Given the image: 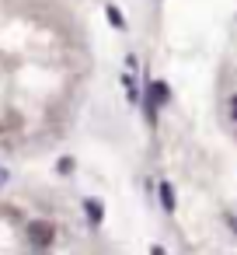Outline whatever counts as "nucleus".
Segmentation results:
<instances>
[{
	"mask_svg": "<svg viewBox=\"0 0 237 255\" xmlns=\"http://www.w3.org/2000/svg\"><path fill=\"white\" fill-rule=\"evenodd\" d=\"M157 192H160V206H164V213H174V189H171V182H160Z\"/></svg>",
	"mask_w": 237,
	"mask_h": 255,
	"instance_id": "obj_2",
	"label": "nucleus"
},
{
	"mask_svg": "<svg viewBox=\"0 0 237 255\" xmlns=\"http://www.w3.org/2000/svg\"><path fill=\"white\" fill-rule=\"evenodd\" d=\"M84 213H87L91 224H101V220H105V206L94 203V199H84Z\"/></svg>",
	"mask_w": 237,
	"mask_h": 255,
	"instance_id": "obj_4",
	"label": "nucleus"
},
{
	"mask_svg": "<svg viewBox=\"0 0 237 255\" xmlns=\"http://www.w3.org/2000/svg\"><path fill=\"white\" fill-rule=\"evenodd\" d=\"M122 84H126V91H129V98H133V102H136V81H133V77H129V74H126V77H122Z\"/></svg>",
	"mask_w": 237,
	"mask_h": 255,
	"instance_id": "obj_6",
	"label": "nucleus"
},
{
	"mask_svg": "<svg viewBox=\"0 0 237 255\" xmlns=\"http://www.w3.org/2000/svg\"><path fill=\"white\" fill-rule=\"evenodd\" d=\"M105 18H108V25H112V28L126 32V14H122V11H119L115 4H108V7H105Z\"/></svg>",
	"mask_w": 237,
	"mask_h": 255,
	"instance_id": "obj_3",
	"label": "nucleus"
},
{
	"mask_svg": "<svg viewBox=\"0 0 237 255\" xmlns=\"http://www.w3.org/2000/svg\"><path fill=\"white\" fill-rule=\"evenodd\" d=\"M230 116H234V119H237V95H234V98H230Z\"/></svg>",
	"mask_w": 237,
	"mask_h": 255,
	"instance_id": "obj_8",
	"label": "nucleus"
},
{
	"mask_svg": "<svg viewBox=\"0 0 237 255\" xmlns=\"http://www.w3.org/2000/svg\"><path fill=\"white\" fill-rule=\"evenodd\" d=\"M28 241H32L35 248H49V245H53V227H49L46 220L28 224Z\"/></svg>",
	"mask_w": 237,
	"mask_h": 255,
	"instance_id": "obj_1",
	"label": "nucleus"
},
{
	"mask_svg": "<svg viewBox=\"0 0 237 255\" xmlns=\"http://www.w3.org/2000/svg\"><path fill=\"white\" fill-rule=\"evenodd\" d=\"M4 178H7V175H0V182H4Z\"/></svg>",
	"mask_w": 237,
	"mask_h": 255,
	"instance_id": "obj_10",
	"label": "nucleus"
},
{
	"mask_svg": "<svg viewBox=\"0 0 237 255\" xmlns=\"http://www.w3.org/2000/svg\"><path fill=\"white\" fill-rule=\"evenodd\" d=\"M150 91H154V98H157V102H167V98H171L164 81H150Z\"/></svg>",
	"mask_w": 237,
	"mask_h": 255,
	"instance_id": "obj_5",
	"label": "nucleus"
},
{
	"mask_svg": "<svg viewBox=\"0 0 237 255\" xmlns=\"http://www.w3.org/2000/svg\"><path fill=\"white\" fill-rule=\"evenodd\" d=\"M227 227H230V231H237V217H227Z\"/></svg>",
	"mask_w": 237,
	"mask_h": 255,
	"instance_id": "obj_9",
	"label": "nucleus"
},
{
	"mask_svg": "<svg viewBox=\"0 0 237 255\" xmlns=\"http://www.w3.org/2000/svg\"><path fill=\"white\" fill-rule=\"evenodd\" d=\"M56 171H60V175H67V171H74V161H70V157H60V164H56Z\"/></svg>",
	"mask_w": 237,
	"mask_h": 255,
	"instance_id": "obj_7",
	"label": "nucleus"
}]
</instances>
